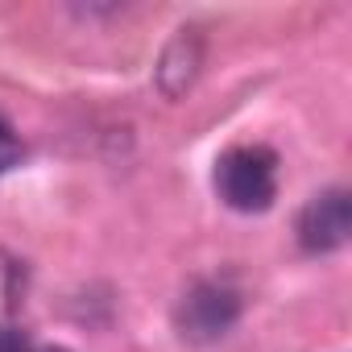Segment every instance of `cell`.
Segmentation results:
<instances>
[{
    "label": "cell",
    "mask_w": 352,
    "mask_h": 352,
    "mask_svg": "<svg viewBox=\"0 0 352 352\" xmlns=\"http://www.w3.org/2000/svg\"><path fill=\"white\" fill-rule=\"evenodd\" d=\"M21 157H25V145H21V137L13 133V124L0 116V174H9L13 166H21Z\"/></svg>",
    "instance_id": "5"
},
{
    "label": "cell",
    "mask_w": 352,
    "mask_h": 352,
    "mask_svg": "<svg viewBox=\"0 0 352 352\" xmlns=\"http://www.w3.org/2000/svg\"><path fill=\"white\" fill-rule=\"evenodd\" d=\"M38 352H63V348H38Z\"/></svg>",
    "instance_id": "7"
},
{
    "label": "cell",
    "mask_w": 352,
    "mask_h": 352,
    "mask_svg": "<svg viewBox=\"0 0 352 352\" xmlns=\"http://www.w3.org/2000/svg\"><path fill=\"white\" fill-rule=\"evenodd\" d=\"M298 245L307 253H331L352 236V199L344 187L319 191L302 212H298Z\"/></svg>",
    "instance_id": "3"
},
{
    "label": "cell",
    "mask_w": 352,
    "mask_h": 352,
    "mask_svg": "<svg viewBox=\"0 0 352 352\" xmlns=\"http://www.w3.org/2000/svg\"><path fill=\"white\" fill-rule=\"evenodd\" d=\"M0 352H38V344L30 340V331H21L13 323H0Z\"/></svg>",
    "instance_id": "6"
},
{
    "label": "cell",
    "mask_w": 352,
    "mask_h": 352,
    "mask_svg": "<svg viewBox=\"0 0 352 352\" xmlns=\"http://www.w3.org/2000/svg\"><path fill=\"white\" fill-rule=\"evenodd\" d=\"M216 191L232 212H270L278 199V157L265 145H236L216 162Z\"/></svg>",
    "instance_id": "1"
},
{
    "label": "cell",
    "mask_w": 352,
    "mask_h": 352,
    "mask_svg": "<svg viewBox=\"0 0 352 352\" xmlns=\"http://www.w3.org/2000/svg\"><path fill=\"white\" fill-rule=\"evenodd\" d=\"M199 63H204V38H199V30L187 25V30H179V34L170 38V46H166V54L157 63V87H162V96L166 100H179L195 83Z\"/></svg>",
    "instance_id": "4"
},
{
    "label": "cell",
    "mask_w": 352,
    "mask_h": 352,
    "mask_svg": "<svg viewBox=\"0 0 352 352\" xmlns=\"http://www.w3.org/2000/svg\"><path fill=\"white\" fill-rule=\"evenodd\" d=\"M236 319H241V294L228 282H195L174 307V327L191 344L220 340Z\"/></svg>",
    "instance_id": "2"
}]
</instances>
